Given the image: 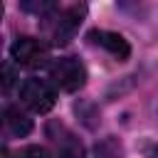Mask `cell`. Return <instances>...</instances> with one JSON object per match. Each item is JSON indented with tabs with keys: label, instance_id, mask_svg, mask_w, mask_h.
Wrapping results in <instances>:
<instances>
[{
	"label": "cell",
	"instance_id": "6da1fadb",
	"mask_svg": "<svg viewBox=\"0 0 158 158\" xmlns=\"http://www.w3.org/2000/svg\"><path fill=\"white\" fill-rule=\"evenodd\" d=\"M49 79L54 86H59L62 91H77L84 86L86 81V69L77 57H62L52 64L49 69Z\"/></svg>",
	"mask_w": 158,
	"mask_h": 158
},
{
	"label": "cell",
	"instance_id": "7a4b0ae2",
	"mask_svg": "<svg viewBox=\"0 0 158 158\" xmlns=\"http://www.w3.org/2000/svg\"><path fill=\"white\" fill-rule=\"evenodd\" d=\"M10 54L25 69H40V67L49 64V47L42 40H37V37H20L12 44Z\"/></svg>",
	"mask_w": 158,
	"mask_h": 158
},
{
	"label": "cell",
	"instance_id": "3957f363",
	"mask_svg": "<svg viewBox=\"0 0 158 158\" xmlns=\"http://www.w3.org/2000/svg\"><path fill=\"white\" fill-rule=\"evenodd\" d=\"M20 99H22V104L30 106L35 114H47V111L54 106V101H57L54 89H52L44 79H35V77L22 81V86H20Z\"/></svg>",
	"mask_w": 158,
	"mask_h": 158
},
{
	"label": "cell",
	"instance_id": "277c9868",
	"mask_svg": "<svg viewBox=\"0 0 158 158\" xmlns=\"http://www.w3.org/2000/svg\"><path fill=\"white\" fill-rule=\"evenodd\" d=\"M84 12H86L84 5H81V7H69V10L59 12V17L49 25V37H52V42H54V44H67V42L74 37V32L79 30Z\"/></svg>",
	"mask_w": 158,
	"mask_h": 158
},
{
	"label": "cell",
	"instance_id": "5b68a950",
	"mask_svg": "<svg viewBox=\"0 0 158 158\" xmlns=\"http://www.w3.org/2000/svg\"><path fill=\"white\" fill-rule=\"evenodd\" d=\"M89 42L91 44H96V47H101V49H106L114 59H118V62H126L128 59V54H131V47H128V42L118 35V32H109V30H91L89 32Z\"/></svg>",
	"mask_w": 158,
	"mask_h": 158
},
{
	"label": "cell",
	"instance_id": "8992f818",
	"mask_svg": "<svg viewBox=\"0 0 158 158\" xmlns=\"http://www.w3.org/2000/svg\"><path fill=\"white\" fill-rule=\"evenodd\" d=\"M5 126H7V131H10L12 136H20V138L32 131V121H30L20 109H15V106H7V109H5Z\"/></svg>",
	"mask_w": 158,
	"mask_h": 158
},
{
	"label": "cell",
	"instance_id": "52a82bcc",
	"mask_svg": "<svg viewBox=\"0 0 158 158\" xmlns=\"http://www.w3.org/2000/svg\"><path fill=\"white\" fill-rule=\"evenodd\" d=\"M59 158H84V148L74 136L62 138V148H59Z\"/></svg>",
	"mask_w": 158,
	"mask_h": 158
},
{
	"label": "cell",
	"instance_id": "ba28073f",
	"mask_svg": "<svg viewBox=\"0 0 158 158\" xmlns=\"http://www.w3.org/2000/svg\"><path fill=\"white\" fill-rule=\"evenodd\" d=\"M20 158H49V153H47L44 148H40V146H27V148L20 153Z\"/></svg>",
	"mask_w": 158,
	"mask_h": 158
},
{
	"label": "cell",
	"instance_id": "9c48e42d",
	"mask_svg": "<svg viewBox=\"0 0 158 158\" xmlns=\"http://www.w3.org/2000/svg\"><path fill=\"white\" fill-rule=\"evenodd\" d=\"M22 7L25 10H32V12H47V10H52L54 7V2H22Z\"/></svg>",
	"mask_w": 158,
	"mask_h": 158
},
{
	"label": "cell",
	"instance_id": "30bf717a",
	"mask_svg": "<svg viewBox=\"0 0 158 158\" xmlns=\"http://www.w3.org/2000/svg\"><path fill=\"white\" fill-rule=\"evenodd\" d=\"M12 81H15V72H12V67H10V64H5V67H2V86H5V89H10V86H12Z\"/></svg>",
	"mask_w": 158,
	"mask_h": 158
},
{
	"label": "cell",
	"instance_id": "8fae6325",
	"mask_svg": "<svg viewBox=\"0 0 158 158\" xmlns=\"http://www.w3.org/2000/svg\"><path fill=\"white\" fill-rule=\"evenodd\" d=\"M153 156H156V158H158V148H153Z\"/></svg>",
	"mask_w": 158,
	"mask_h": 158
}]
</instances>
